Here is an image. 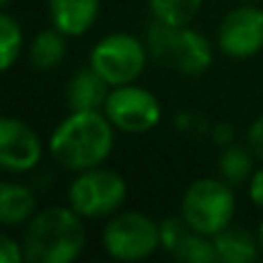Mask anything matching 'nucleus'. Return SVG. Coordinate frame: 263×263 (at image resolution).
Masks as SVG:
<instances>
[{
  "label": "nucleus",
  "mask_w": 263,
  "mask_h": 263,
  "mask_svg": "<svg viewBox=\"0 0 263 263\" xmlns=\"http://www.w3.org/2000/svg\"><path fill=\"white\" fill-rule=\"evenodd\" d=\"M187 222L182 217H168L164 222H159V236H162V250H166L171 254V250L176 247V242L182 238V233L187 231Z\"/></svg>",
  "instance_id": "aec40b11"
},
{
  "label": "nucleus",
  "mask_w": 263,
  "mask_h": 263,
  "mask_svg": "<svg viewBox=\"0 0 263 263\" xmlns=\"http://www.w3.org/2000/svg\"><path fill=\"white\" fill-rule=\"evenodd\" d=\"M127 192V180L100 164L74 176L67 187V205L88 219L111 217L125 205Z\"/></svg>",
  "instance_id": "39448f33"
},
{
  "label": "nucleus",
  "mask_w": 263,
  "mask_h": 263,
  "mask_svg": "<svg viewBox=\"0 0 263 263\" xmlns=\"http://www.w3.org/2000/svg\"><path fill=\"white\" fill-rule=\"evenodd\" d=\"M0 261H3V263H18V261H26L23 242L14 240L12 236H3V238H0Z\"/></svg>",
  "instance_id": "412c9836"
},
{
  "label": "nucleus",
  "mask_w": 263,
  "mask_h": 263,
  "mask_svg": "<svg viewBox=\"0 0 263 263\" xmlns=\"http://www.w3.org/2000/svg\"><path fill=\"white\" fill-rule=\"evenodd\" d=\"M171 256L185 263H215L217 259V250H215L213 236L199 233L194 229H187L182 238L176 242L171 250Z\"/></svg>",
  "instance_id": "f3484780"
},
{
  "label": "nucleus",
  "mask_w": 263,
  "mask_h": 263,
  "mask_svg": "<svg viewBox=\"0 0 263 263\" xmlns=\"http://www.w3.org/2000/svg\"><path fill=\"white\" fill-rule=\"evenodd\" d=\"M247 145L252 148V153L256 155V159L263 162V116L254 120L247 129Z\"/></svg>",
  "instance_id": "4be33fe9"
},
{
  "label": "nucleus",
  "mask_w": 263,
  "mask_h": 263,
  "mask_svg": "<svg viewBox=\"0 0 263 263\" xmlns=\"http://www.w3.org/2000/svg\"><path fill=\"white\" fill-rule=\"evenodd\" d=\"M116 132L104 111H69L51 132L46 148L60 168L79 173L106 162Z\"/></svg>",
  "instance_id": "f257e3e1"
},
{
  "label": "nucleus",
  "mask_w": 263,
  "mask_h": 263,
  "mask_svg": "<svg viewBox=\"0 0 263 263\" xmlns=\"http://www.w3.org/2000/svg\"><path fill=\"white\" fill-rule=\"evenodd\" d=\"M42 141L37 132L14 116L0 120V166L7 173H28L42 162Z\"/></svg>",
  "instance_id": "9d476101"
},
{
  "label": "nucleus",
  "mask_w": 263,
  "mask_h": 263,
  "mask_svg": "<svg viewBox=\"0 0 263 263\" xmlns=\"http://www.w3.org/2000/svg\"><path fill=\"white\" fill-rule=\"evenodd\" d=\"M109 92L111 86L88 65L67 81L65 102H67L69 111H102Z\"/></svg>",
  "instance_id": "f8f14e48"
},
{
  "label": "nucleus",
  "mask_w": 263,
  "mask_h": 263,
  "mask_svg": "<svg viewBox=\"0 0 263 263\" xmlns=\"http://www.w3.org/2000/svg\"><path fill=\"white\" fill-rule=\"evenodd\" d=\"M37 215V194L30 185L18 180L0 182V222L5 227H21Z\"/></svg>",
  "instance_id": "ddd939ff"
},
{
  "label": "nucleus",
  "mask_w": 263,
  "mask_h": 263,
  "mask_svg": "<svg viewBox=\"0 0 263 263\" xmlns=\"http://www.w3.org/2000/svg\"><path fill=\"white\" fill-rule=\"evenodd\" d=\"M213 141L217 145H229V143H233V127L229 123H222V125H215L213 127Z\"/></svg>",
  "instance_id": "b1692460"
},
{
  "label": "nucleus",
  "mask_w": 263,
  "mask_h": 263,
  "mask_svg": "<svg viewBox=\"0 0 263 263\" xmlns=\"http://www.w3.org/2000/svg\"><path fill=\"white\" fill-rule=\"evenodd\" d=\"M254 159H256V155L252 153L250 145H240V143L224 145L217 157L219 178L233 187L242 185V182H250L252 173H254Z\"/></svg>",
  "instance_id": "dca6fc26"
},
{
  "label": "nucleus",
  "mask_w": 263,
  "mask_h": 263,
  "mask_svg": "<svg viewBox=\"0 0 263 263\" xmlns=\"http://www.w3.org/2000/svg\"><path fill=\"white\" fill-rule=\"evenodd\" d=\"M21 51H23L21 26H18V21L12 14L3 12L0 14V67H3V72H9L16 65Z\"/></svg>",
  "instance_id": "6ab92c4d"
},
{
  "label": "nucleus",
  "mask_w": 263,
  "mask_h": 263,
  "mask_svg": "<svg viewBox=\"0 0 263 263\" xmlns=\"http://www.w3.org/2000/svg\"><path fill=\"white\" fill-rule=\"evenodd\" d=\"M9 3H12V0H0V5H3V7H9Z\"/></svg>",
  "instance_id": "a878e982"
},
{
  "label": "nucleus",
  "mask_w": 263,
  "mask_h": 263,
  "mask_svg": "<svg viewBox=\"0 0 263 263\" xmlns=\"http://www.w3.org/2000/svg\"><path fill=\"white\" fill-rule=\"evenodd\" d=\"M150 58L185 77H201L213 65V44L190 26H168L155 21L145 30Z\"/></svg>",
  "instance_id": "7ed1b4c3"
},
{
  "label": "nucleus",
  "mask_w": 263,
  "mask_h": 263,
  "mask_svg": "<svg viewBox=\"0 0 263 263\" xmlns=\"http://www.w3.org/2000/svg\"><path fill=\"white\" fill-rule=\"evenodd\" d=\"M180 217L187 227L205 236H217L233 224L236 192L222 178H199L185 190L180 201Z\"/></svg>",
  "instance_id": "20e7f679"
},
{
  "label": "nucleus",
  "mask_w": 263,
  "mask_h": 263,
  "mask_svg": "<svg viewBox=\"0 0 263 263\" xmlns=\"http://www.w3.org/2000/svg\"><path fill=\"white\" fill-rule=\"evenodd\" d=\"M259 242H261V254H263V219L259 224Z\"/></svg>",
  "instance_id": "393cba45"
},
{
  "label": "nucleus",
  "mask_w": 263,
  "mask_h": 263,
  "mask_svg": "<svg viewBox=\"0 0 263 263\" xmlns=\"http://www.w3.org/2000/svg\"><path fill=\"white\" fill-rule=\"evenodd\" d=\"M201 5L203 0H148L155 21L168 26H187L201 12Z\"/></svg>",
  "instance_id": "a211bd4d"
},
{
  "label": "nucleus",
  "mask_w": 263,
  "mask_h": 263,
  "mask_svg": "<svg viewBox=\"0 0 263 263\" xmlns=\"http://www.w3.org/2000/svg\"><path fill=\"white\" fill-rule=\"evenodd\" d=\"M100 0H49L51 26L67 37H81L95 26Z\"/></svg>",
  "instance_id": "9b49d317"
},
{
  "label": "nucleus",
  "mask_w": 263,
  "mask_h": 263,
  "mask_svg": "<svg viewBox=\"0 0 263 263\" xmlns=\"http://www.w3.org/2000/svg\"><path fill=\"white\" fill-rule=\"evenodd\" d=\"M102 111L114 123V127L125 134H145L162 120V104L157 95L136 83L111 88Z\"/></svg>",
  "instance_id": "6e6552de"
},
{
  "label": "nucleus",
  "mask_w": 263,
  "mask_h": 263,
  "mask_svg": "<svg viewBox=\"0 0 263 263\" xmlns=\"http://www.w3.org/2000/svg\"><path fill=\"white\" fill-rule=\"evenodd\" d=\"M247 194H250V201L256 208H263V166L254 168V173L250 178V185H247Z\"/></svg>",
  "instance_id": "5701e85b"
},
{
  "label": "nucleus",
  "mask_w": 263,
  "mask_h": 263,
  "mask_svg": "<svg viewBox=\"0 0 263 263\" xmlns=\"http://www.w3.org/2000/svg\"><path fill=\"white\" fill-rule=\"evenodd\" d=\"M213 240L215 250H217V259L224 263H252L259 259V233L254 236L240 224H229L217 236H213Z\"/></svg>",
  "instance_id": "4468645a"
},
{
  "label": "nucleus",
  "mask_w": 263,
  "mask_h": 263,
  "mask_svg": "<svg viewBox=\"0 0 263 263\" xmlns=\"http://www.w3.org/2000/svg\"><path fill=\"white\" fill-rule=\"evenodd\" d=\"M217 46L224 55L247 60L263 49V9L242 3L224 14L217 28Z\"/></svg>",
  "instance_id": "1a4fd4ad"
},
{
  "label": "nucleus",
  "mask_w": 263,
  "mask_h": 263,
  "mask_svg": "<svg viewBox=\"0 0 263 263\" xmlns=\"http://www.w3.org/2000/svg\"><path fill=\"white\" fill-rule=\"evenodd\" d=\"M65 37L67 35H63V32L53 26H51L49 30L37 32L30 40V44H28L30 67L42 69V72L58 67L65 60V55H67V42H65Z\"/></svg>",
  "instance_id": "2eb2a0df"
},
{
  "label": "nucleus",
  "mask_w": 263,
  "mask_h": 263,
  "mask_svg": "<svg viewBox=\"0 0 263 263\" xmlns=\"http://www.w3.org/2000/svg\"><path fill=\"white\" fill-rule=\"evenodd\" d=\"M102 247L116 261H143L162 250L159 222L139 210H118L102 229Z\"/></svg>",
  "instance_id": "423d86ee"
},
{
  "label": "nucleus",
  "mask_w": 263,
  "mask_h": 263,
  "mask_svg": "<svg viewBox=\"0 0 263 263\" xmlns=\"http://www.w3.org/2000/svg\"><path fill=\"white\" fill-rule=\"evenodd\" d=\"M238 3H256V0H238Z\"/></svg>",
  "instance_id": "bb28decb"
},
{
  "label": "nucleus",
  "mask_w": 263,
  "mask_h": 263,
  "mask_svg": "<svg viewBox=\"0 0 263 263\" xmlns=\"http://www.w3.org/2000/svg\"><path fill=\"white\" fill-rule=\"evenodd\" d=\"M23 252L30 263H72L86 247L83 217L69 205L37 210L23 231Z\"/></svg>",
  "instance_id": "f03ea898"
},
{
  "label": "nucleus",
  "mask_w": 263,
  "mask_h": 263,
  "mask_svg": "<svg viewBox=\"0 0 263 263\" xmlns=\"http://www.w3.org/2000/svg\"><path fill=\"white\" fill-rule=\"evenodd\" d=\"M148 58L150 51L145 46V40H139L129 32H111L90 49L88 65L111 88H116L134 83L143 74Z\"/></svg>",
  "instance_id": "0eeeda50"
}]
</instances>
